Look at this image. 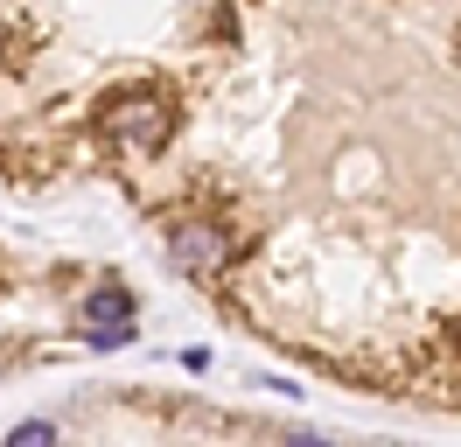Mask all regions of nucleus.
<instances>
[{
  "instance_id": "nucleus-1",
  "label": "nucleus",
  "mask_w": 461,
  "mask_h": 447,
  "mask_svg": "<svg viewBox=\"0 0 461 447\" xmlns=\"http://www.w3.org/2000/svg\"><path fill=\"white\" fill-rule=\"evenodd\" d=\"M175 112L161 91H119L113 105H105V133L119 140V147H133V154H154L161 140H168Z\"/></svg>"
},
{
  "instance_id": "nucleus-2",
  "label": "nucleus",
  "mask_w": 461,
  "mask_h": 447,
  "mask_svg": "<svg viewBox=\"0 0 461 447\" xmlns=\"http://www.w3.org/2000/svg\"><path fill=\"white\" fill-rule=\"evenodd\" d=\"M168 259H175V273H189V279H217L230 266V231H217V224H182L168 238Z\"/></svg>"
},
{
  "instance_id": "nucleus-3",
  "label": "nucleus",
  "mask_w": 461,
  "mask_h": 447,
  "mask_svg": "<svg viewBox=\"0 0 461 447\" xmlns=\"http://www.w3.org/2000/svg\"><path fill=\"white\" fill-rule=\"evenodd\" d=\"M85 329H133V294L126 287H98L85 301Z\"/></svg>"
},
{
  "instance_id": "nucleus-4",
  "label": "nucleus",
  "mask_w": 461,
  "mask_h": 447,
  "mask_svg": "<svg viewBox=\"0 0 461 447\" xmlns=\"http://www.w3.org/2000/svg\"><path fill=\"white\" fill-rule=\"evenodd\" d=\"M7 447H57V426H50V419H22V426L7 433Z\"/></svg>"
},
{
  "instance_id": "nucleus-5",
  "label": "nucleus",
  "mask_w": 461,
  "mask_h": 447,
  "mask_svg": "<svg viewBox=\"0 0 461 447\" xmlns=\"http://www.w3.org/2000/svg\"><path fill=\"white\" fill-rule=\"evenodd\" d=\"M91 350H119V342H133V329H85Z\"/></svg>"
},
{
  "instance_id": "nucleus-6",
  "label": "nucleus",
  "mask_w": 461,
  "mask_h": 447,
  "mask_svg": "<svg viewBox=\"0 0 461 447\" xmlns=\"http://www.w3.org/2000/svg\"><path fill=\"white\" fill-rule=\"evenodd\" d=\"M280 447H336V441H321V433H287Z\"/></svg>"
}]
</instances>
